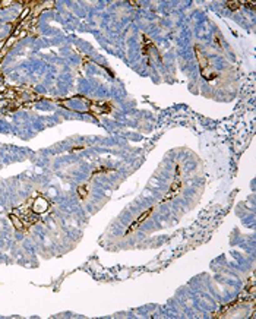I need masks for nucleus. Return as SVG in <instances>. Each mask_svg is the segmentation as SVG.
<instances>
[{"mask_svg":"<svg viewBox=\"0 0 256 319\" xmlns=\"http://www.w3.org/2000/svg\"><path fill=\"white\" fill-rule=\"evenodd\" d=\"M214 41H215V45L217 47H223V41H220V38H218V35H214Z\"/></svg>","mask_w":256,"mask_h":319,"instance_id":"7","label":"nucleus"},{"mask_svg":"<svg viewBox=\"0 0 256 319\" xmlns=\"http://www.w3.org/2000/svg\"><path fill=\"white\" fill-rule=\"evenodd\" d=\"M227 6H228V8H230L231 10H237V9H240V3H238V2H228V3H227Z\"/></svg>","mask_w":256,"mask_h":319,"instance_id":"6","label":"nucleus"},{"mask_svg":"<svg viewBox=\"0 0 256 319\" xmlns=\"http://www.w3.org/2000/svg\"><path fill=\"white\" fill-rule=\"evenodd\" d=\"M195 56H196V60H198L199 63V68H201V72H202V75L205 78H207V69L209 68V63H208V59L205 57V54H203V51L201 49H199L198 45L195 47Z\"/></svg>","mask_w":256,"mask_h":319,"instance_id":"1","label":"nucleus"},{"mask_svg":"<svg viewBox=\"0 0 256 319\" xmlns=\"http://www.w3.org/2000/svg\"><path fill=\"white\" fill-rule=\"evenodd\" d=\"M10 221L13 223V225H15V229H16V230H21L23 227V224L19 221V218L16 215H10Z\"/></svg>","mask_w":256,"mask_h":319,"instance_id":"5","label":"nucleus"},{"mask_svg":"<svg viewBox=\"0 0 256 319\" xmlns=\"http://www.w3.org/2000/svg\"><path fill=\"white\" fill-rule=\"evenodd\" d=\"M47 208H49V202H47L44 198L38 196V198L35 199L34 205H32V211L35 212V214H43V212L47 211Z\"/></svg>","mask_w":256,"mask_h":319,"instance_id":"3","label":"nucleus"},{"mask_svg":"<svg viewBox=\"0 0 256 319\" xmlns=\"http://www.w3.org/2000/svg\"><path fill=\"white\" fill-rule=\"evenodd\" d=\"M152 211H154V208H148V209H146L145 212H142V214H141V215L138 217V218H136L133 223H132V225H129V229L126 230V234L132 233V231H135V230L138 229V227H139V225L142 224V223H144V221L146 220V218H148L151 214H152Z\"/></svg>","mask_w":256,"mask_h":319,"instance_id":"2","label":"nucleus"},{"mask_svg":"<svg viewBox=\"0 0 256 319\" xmlns=\"http://www.w3.org/2000/svg\"><path fill=\"white\" fill-rule=\"evenodd\" d=\"M78 195L81 199H85L88 196V186H79L78 188Z\"/></svg>","mask_w":256,"mask_h":319,"instance_id":"4","label":"nucleus"}]
</instances>
